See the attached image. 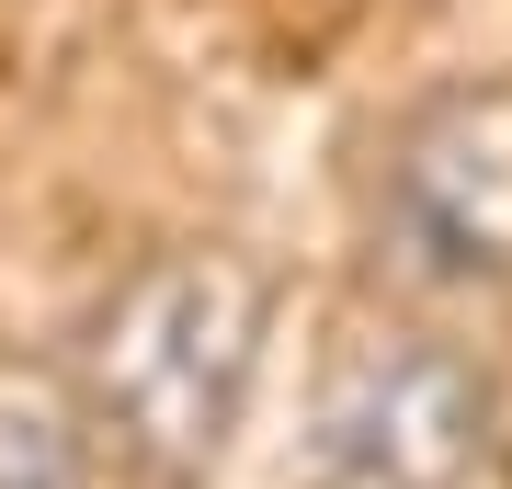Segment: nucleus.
<instances>
[{"instance_id":"4","label":"nucleus","mask_w":512,"mask_h":489,"mask_svg":"<svg viewBox=\"0 0 512 489\" xmlns=\"http://www.w3.org/2000/svg\"><path fill=\"white\" fill-rule=\"evenodd\" d=\"M80 455H92L80 387L35 353H0V489H80Z\"/></svg>"},{"instance_id":"2","label":"nucleus","mask_w":512,"mask_h":489,"mask_svg":"<svg viewBox=\"0 0 512 489\" xmlns=\"http://www.w3.org/2000/svg\"><path fill=\"white\" fill-rule=\"evenodd\" d=\"M490 444V376L433 330H353L308 399V467L330 489H478Z\"/></svg>"},{"instance_id":"3","label":"nucleus","mask_w":512,"mask_h":489,"mask_svg":"<svg viewBox=\"0 0 512 489\" xmlns=\"http://www.w3.org/2000/svg\"><path fill=\"white\" fill-rule=\"evenodd\" d=\"M376 217L421 285H456V296L512 285V80H456L399 114Z\"/></svg>"},{"instance_id":"1","label":"nucleus","mask_w":512,"mask_h":489,"mask_svg":"<svg viewBox=\"0 0 512 489\" xmlns=\"http://www.w3.org/2000/svg\"><path fill=\"white\" fill-rule=\"evenodd\" d=\"M262 342H274V273L228 239H183L92 308L69 387L92 433H114V455H137L160 489H194L262 387Z\"/></svg>"}]
</instances>
